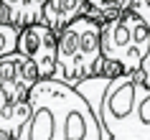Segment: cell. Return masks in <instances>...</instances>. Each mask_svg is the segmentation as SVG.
I'll use <instances>...</instances> for the list:
<instances>
[{
  "mask_svg": "<svg viewBox=\"0 0 150 140\" xmlns=\"http://www.w3.org/2000/svg\"><path fill=\"white\" fill-rule=\"evenodd\" d=\"M31 117L13 140H102V127L76 89L41 79L33 87Z\"/></svg>",
  "mask_w": 150,
  "mask_h": 140,
  "instance_id": "1",
  "label": "cell"
},
{
  "mask_svg": "<svg viewBox=\"0 0 150 140\" xmlns=\"http://www.w3.org/2000/svg\"><path fill=\"white\" fill-rule=\"evenodd\" d=\"M97 120L102 140H150V89L140 74L112 79Z\"/></svg>",
  "mask_w": 150,
  "mask_h": 140,
  "instance_id": "2",
  "label": "cell"
},
{
  "mask_svg": "<svg viewBox=\"0 0 150 140\" xmlns=\"http://www.w3.org/2000/svg\"><path fill=\"white\" fill-rule=\"evenodd\" d=\"M102 26L89 18H79L76 23H71L66 31L59 33L54 82L76 89L87 79L102 77Z\"/></svg>",
  "mask_w": 150,
  "mask_h": 140,
  "instance_id": "3",
  "label": "cell"
},
{
  "mask_svg": "<svg viewBox=\"0 0 150 140\" xmlns=\"http://www.w3.org/2000/svg\"><path fill=\"white\" fill-rule=\"evenodd\" d=\"M150 51V31L132 8L120 18L102 26V56L120 66L122 74H140V66Z\"/></svg>",
  "mask_w": 150,
  "mask_h": 140,
  "instance_id": "4",
  "label": "cell"
},
{
  "mask_svg": "<svg viewBox=\"0 0 150 140\" xmlns=\"http://www.w3.org/2000/svg\"><path fill=\"white\" fill-rule=\"evenodd\" d=\"M56 51H59V33H54L43 23L28 26L18 36V54H23L38 69L41 79H54Z\"/></svg>",
  "mask_w": 150,
  "mask_h": 140,
  "instance_id": "5",
  "label": "cell"
},
{
  "mask_svg": "<svg viewBox=\"0 0 150 140\" xmlns=\"http://www.w3.org/2000/svg\"><path fill=\"white\" fill-rule=\"evenodd\" d=\"M38 82H41L38 69L23 54L16 51V54L0 59V97L3 99L13 102V104L25 102Z\"/></svg>",
  "mask_w": 150,
  "mask_h": 140,
  "instance_id": "6",
  "label": "cell"
},
{
  "mask_svg": "<svg viewBox=\"0 0 150 140\" xmlns=\"http://www.w3.org/2000/svg\"><path fill=\"white\" fill-rule=\"evenodd\" d=\"M46 0H0V23L23 31L28 26L43 23Z\"/></svg>",
  "mask_w": 150,
  "mask_h": 140,
  "instance_id": "7",
  "label": "cell"
},
{
  "mask_svg": "<svg viewBox=\"0 0 150 140\" xmlns=\"http://www.w3.org/2000/svg\"><path fill=\"white\" fill-rule=\"evenodd\" d=\"M89 0H46L43 5V26L54 33L66 31L71 23L87 16Z\"/></svg>",
  "mask_w": 150,
  "mask_h": 140,
  "instance_id": "8",
  "label": "cell"
},
{
  "mask_svg": "<svg viewBox=\"0 0 150 140\" xmlns=\"http://www.w3.org/2000/svg\"><path fill=\"white\" fill-rule=\"evenodd\" d=\"M130 8H132V0H89L84 18H89V21H94L99 26H107L110 21L120 18Z\"/></svg>",
  "mask_w": 150,
  "mask_h": 140,
  "instance_id": "9",
  "label": "cell"
},
{
  "mask_svg": "<svg viewBox=\"0 0 150 140\" xmlns=\"http://www.w3.org/2000/svg\"><path fill=\"white\" fill-rule=\"evenodd\" d=\"M18 36H21L18 28L0 23V59H5V56L18 51Z\"/></svg>",
  "mask_w": 150,
  "mask_h": 140,
  "instance_id": "10",
  "label": "cell"
},
{
  "mask_svg": "<svg viewBox=\"0 0 150 140\" xmlns=\"http://www.w3.org/2000/svg\"><path fill=\"white\" fill-rule=\"evenodd\" d=\"M132 13L140 16V21L148 26V31H150V0H132Z\"/></svg>",
  "mask_w": 150,
  "mask_h": 140,
  "instance_id": "11",
  "label": "cell"
},
{
  "mask_svg": "<svg viewBox=\"0 0 150 140\" xmlns=\"http://www.w3.org/2000/svg\"><path fill=\"white\" fill-rule=\"evenodd\" d=\"M140 77H142V84L150 89V51H148V56H145V61L140 66Z\"/></svg>",
  "mask_w": 150,
  "mask_h": 140,
  "instance_id": "12",
  "label": "cell"
}]
</instances>
